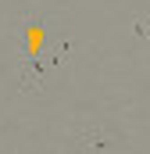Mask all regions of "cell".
I'll list each match as a JSON object with an SVG mask.
<instances>
[{
	"mask_svg": "<svg viewBox=\"0 0 150 154\" xmlns=\"http://www.w3.org/2000/svg\"><path fill=\"white\" fill-rule=\"evenodd\" d=\"M29 54H39V47H43V29H29Z\"/></svg>",
	"mask_w": 150,
	"mask_h": 154,
	"instance_id": "6da1fadb",
	"label": "cell"
}]
</instances>
